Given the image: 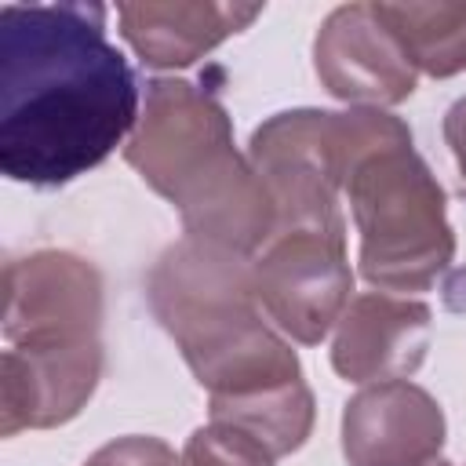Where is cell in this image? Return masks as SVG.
<instances>
[{
  "instance_id": "cell-4",
  "label": "cell",
  "mask_w": 466,
  "mask_h": 466,
  "mask_svg": "<svg viewBox=\"0 0 466 466\" xmlns=\"http://www.w3.org/2000/svg\"><path fill=\"white\" fill-rule=\"evenodd\" d=\"M360 233V277L382 291H426L455 258L444 189L411 135L364 153L342 186Z\"/></svg>"
},
{
  "instance_id": "cell-5",
  "label": "cell",
  "mask_w": 466,
  "mask_h": 466,
  "mask_svg": "<svg viewBox=\"0 0 466 466\" xmlns=\"http://www.w3.org/2000/svg\"><path fill=\"white\" fill-rule=\"evenodd\" d=\"M408 135V124L386 109H284L251 131L248 160L277 208V229L346 233L339 193L350 167Z\"/></svg>"
},
{
  "instance_id": "cell-15",
  "label": "cell",
  "mask_w": 466,
  "mask_h": 466,
  "mask_svg": "<svg viewBox=\"0 0 466 466\" xmlns=\"http://www.w3.org/2000/svg\"><path fill=\"white\" fill-rule=\"evenodd\" d=\"M84 466H178V455L160 437H116L102 444L95 455H87Z\"/></svg>"
},
{
  "instance_id": "cell-13",
  "label": "cell",
  "mask_w": 466,
  "mask_h": 466,
  "mask_svg": "<svg viewBox=\"0 0 466 466\" xmlns=\"http://www.w3.org/2000/svg\"><path fill=\"white\" fill-rule=\"evenodd\" d=\"M371 7L404 47L415 73L455 76L466 69V0H379Z\"/></svg>"
},
{
  "instance_id": "cell-6",
  "label": "cell",
  "mask_w": 466,
  "mask_h": 466,
  "mask_svg": "<svg viewBox=\"0 0 466 466\" xmlns=\"http://www.w3.org/2000/svg\"><path fill=\"white\" fill-rule=\"evenodd\" d=\"M251 288L262 313L284 335L302 346H317L353 299L346 233L277 229L251 258Z\"/></svg>"
},
{
  "instance_id": "cell-7",
  "label": "cell",
  "mask_w": 466,
  "mask_h": 466,
  "mask_svg": "<svg viewBox=\"0 0 466 466\" xmlns=\"http://www.w3.org/2000/svg\"><path fill=\"white\" fill-rule=\"evenodd\" d=\"M102 273L84 255L40 248L4 266V335L11 350H84L102 342Z\"/></svg>"
},
{
  "instance_id": "cell-16",
  "label": "cell",
  "mask_w": 466,
  "mask_h": 466,
  "mask_svg": "<svg viewBox=\"0 0 466 466\" xmlns=\"http://www.w3.org/2000/svg\"><path fill=\"white\" fill-rule=\"evenodd\" d=\"M444 142H448L455 167H459V193L466 197V95L455 98L444 113Z\"/></svg>"
},
{
  "instance_id": "cell-10",
  "label": "cell",
  "mask_w": 466,
  "mask_h": 466,
  "mask_svg": "<svg viewBox=\"0 0 466 466\" xmlns=\"http://www.w3.org/2000/svg\"><path fill=\"white\" fill-rule=\"evenodd\" d=\"M433 313L408 295H353L335 324L331 368L346 382H393L419 371L430 350Z\"/></svg>"
},
{
  "instance_id": "cell-14",
  "label": "cell",
  "mask_w": 466,
  "mask_h": 466,
  "mask_svg": "<svg viewBox=\"0 0 466 466\" xmlns=\"http://www.w3.org/2000/svg\"><path fill=\"white\" fill-rule=\"evenodd\" d=\"M273 462L277 459L262 444L218 422L193 430L178 455V466H273Z\"/></svg>"
},
{
  "instance_id": "cell-1",
  "label": "cell",
  "mask_w": 466,
  "mask_h": 466,
  "mask_svg": "<svg viewBox=\"0 0 466 466\" xmlns=\"http://www.w3.org/2000/svg\"><path fill=\"white\" fill-rule=\"evenodd\" d=\"M138 80L106 36L102 4L0 7V171L66 186L138 124Z\"/></svg>"
},
{
  "instance_id": "cell-9",
  "label": "cell",
  "mask_w": 466,
  "mask_h": 466,
  "mask_svg": "<svg viewBox=\"0 0 466 466\" xmlns=\"http://www.w3.org/2000/svg\"><path fill=\"white\" fill-rule=\"evenodd\" d=\"M444 411L408 379L371 382L342 408V455L350 466H426L441 459Z\"/></svg>"
},
{
  "instance_id": "cell-11",
  "label": "cell",
  "mask_w": 466,
  "mask_h": 466,
  "mask_svg": "<svg viewBox=\"0 0 466 466\" xmlns=\"http://www.w3.org/2000/svg\"><path fill=\"white\" fill-rule=\"evenodd\" d=\"M102 342L84 350H4L0 357V433L51 430L80 415L102 379Z\"/></svg>"
},
{
  "instance_id": "cell-12",
  "label": "cell",
  "mask_w": 466,
  "mask_h": 466,
  "mask_svg": "<svg viewBox=\"0 0 466 466\" xmlns=\"http://www.w3.org/2000/svg\"><path fill=\"white\" fill-rule=\"evenodd\" d=\"M262 15V4H215V0H146L120 4V33L149 69H178L218 47Z\"/></svg>"
},
{
  "instance_id": "cell-8",
  "label": "cell",
  "mask_w": 466,
  "mask_h": 466,
  "mask_svg": "<svg viewBox=\"0 0 466 466\" xmlns=\"http://www.w3.org/2000/svg\"><path fill=\"white\" fill-rule=\"evenodd\" d=\"M313 69L328 95L368 109L397 106L415 91V66L371 4H342L320 22Z\"/></svg>"
},
{
  "instance_id": "cell-3",
  "label": "cell",
  "mask_w": 466,
  "mask_h": 466,
  "mask_svg": "<svg viewBox=\"0 0 466 466\" xmlns=\"http://www.w3.org/2000/svg\"><path fill=\"white\" fill-rule=\"evenodd\" d=\"M146 302L208 390V404L258 400L306 382L291 342L262 320L248 255L182 237L149 266Z\"/></svg>"
},
{
  "instance_id": "cell-2",
  "label": "cell",
  "mask_w": 466,
  "mask_h": 466,
  "mask_svg": "<svg viewBox=\"0 0 466 466\" xmlns=\"http://www.w3.org/2000/svg\"><path fill=\"white\" fill-rule=\"evenodd\" d=\"M124 160L178 208L193 240L255 258L277 233V208L251 160L237 153L226 106L189 80L146 84Z\"/></svg>"
},
{
  "instance_id": "cell-17",
  "label": "cell",
  "mask_w": 466,
  "mask_h": 466,
  "mask_svg": "<svg viewBox=\"0 0 466 466\" xmlns=\"http://www.w3.org/2000/svg\"><path fill=\"white\" fill-rule=\"evenodd\" d=\"M426 466H451V462H444V459H433V462H426Z\"/></svg>"
}]
</instances>
